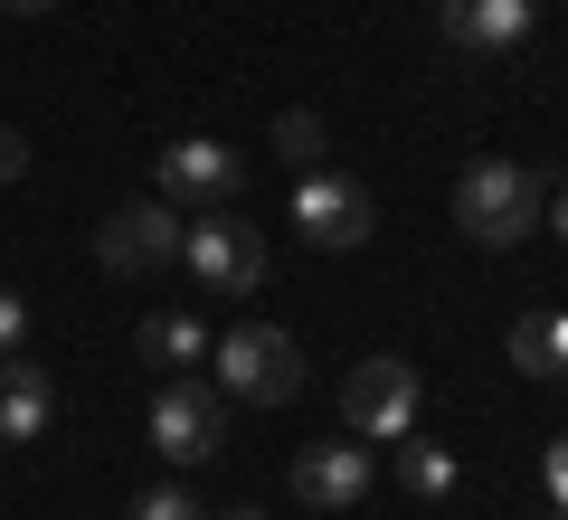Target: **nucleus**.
Returning a JSON list of instances; mask_svg holds the SVG:
<instances>
[{
	"instance_id": "f257e3e1",
	"label": "nucleus",
	"mask_w": 568,
	"mask_h": 520,
	"mask_svg": "<svg viewBox=\"0 0 568 520\" xmlns=\"http://www.w3.org/2000/svg\"><path fill=\"white\" fill-rule=\"evenodd\" d=\"M540 208H549V190L521 161H474L465 181H455V227H465L474 246H521L530 227H540Z\"/></svg>"
},
{
	"instance_id": "f03ea898",
	"label": "nucleus",
	"mask_w": 568,
	"mask_h": 520,
	"mask_svg": "<svg viewBox=\"0 0 568 520\" xmlns=\"http://www.w3.org/2000/svg\"><path fill=\"white\" fill-rule=\"evenodd\" d=\"M209 360H219V398H246V407L304 398V350L275 322H237L227 340H209Z\"/></svg>"
},
{
	"instance_id": "7ed1b4c3",
	"label": "nucleus",
	"mask_w": 568,
	"mask_h": 520,
	"mask_svg": "<svg viewBox=\"0 0 568 520\" xmlns=\"http://www.w3.org/2000/svg\"><path fill=\"white\" fill-rule=\"evenodd\" d=\"M181 265H190L200 294L237 303V294H256V284H265V237L237 218V208H200V218L181 227Z\"/></svg>"
},
{
	"instance_id": "20e7f679",
	"label": "nucleus",
	"mask_w": 568,
	"mask_h": 520,
	"mask_svg": "<svg viewBox=\"0 0 568 520\" xmlns=\"http://www.w3.org/2000/svg\"><path fill=\"white\" fill-rule=\"evenodd\" d=\"M152 445H162L171 463H209L227 445V398L209 379H181V369H171L162 398H152Z\"/></svg>"
},
{
	"instance_id": "39448f33",
	"label": "nucleus",
	"mask_w": 568,
	"mask_h": 520,
	"mask_svg": "<svg viewBox=\"0 0 568 520\" xmlns=\"http://www.w3.org/2000/svg\"><path fill=\"white\" fill-rule=\"evenodd\" d=\"M294 227H304L313 246H332V256H351V246H369V227H379V200H369L361 181H342V171H304V181H294Z\"/></svg>"
},
{
	"instance_id": "423d86ee",
	"label": "nucleus",
	"mask_w": 568,
	"mask_h": 520,
	"mask_svg": "<svg viewBox=\"0 0 568 520\" xmlns=\"http://www.w3.org/2000/svg\"><path fill=\"white\" fill-rule=\"evenodd\" d=\"M171 256H181V208L171 200H133L114 218H95V265L104 275H152Z\"/></svg>"
},
{
	"instance_id": "0eeeda50",
	"label": "nucleus",
	"mask_w": 568,
	"mask_h": 520,
	"mask_svg": "<svg viewBox=\"0 0 568 520\" xmlns=\"http://www.w3.org/2000/svg\"><path fill=\"white\" fill-rule=\"evenodd\" d=\"M342 417H351V436L398 445L407 426H417V369H407V360H361L342 379Z\"/></svg>"
},
{
	"instance_id": "6e6552de",
	"label": "nucleus",
	"mask_w": 568,
	"mask_h": 520,
	"mask_svg": "<svg viewBox=\"0 0 568 520\" xmlns=\"http://www.w3.org/2000/svg\"><path fill=\"white\" fill-rule=\"evenodd\" d=\"M369 473H379V463H369L361 445H304V455H294V501L351 511V501H369Z\"/></svg>"
},
{
	"instance_id": "1a4fd4ad",
	"label": "nucleus",
	"mask_w": 568,
	"mask_h": 520,
	"mask_svg": "<svg viewBox=\"0 0 568 520\" xmlns=\"http://www.w3.org/2000/svg\"><path fill=\"white\" fill-rule=\"evenodd\" d=\"M227 190H237V152L227 142H171L162 152V200L171 208H227Z\"/></svg>"
},
{
	"instance_id": "9d476101",
	"label": "nucleus",
	"mask_w": 568,
	"mask_h": 520,
	"mask_svg": "<svg viewBox=\"0 0 568 520\" xmlns=\"http://www.w3.org/2000/svg\"><path fill=\"white\" fill-rule=\"evenodd\" d=\"M530 20H540V0H436V29L455 48H521Z\"/></svg>"
},
{
	"instance_id": "9b49d317",
	"label": "nucleus",
	"mask_w": 568,
	"mask_h": 520,
	"mask_svg": "<svg viewBox=\"0 0 568 520\" xmlns=\"http://www.w3.org/2000/svg\"><path fill=\"white\" fill-rule=\"evenodd\" d=\"M48 417H58V379L10 350V360H0V445H39Z\"/></svg>"
},
{
	"instance_id": "f8f14e48",
	"label": "nucleus",
	"mask_w": 568,
	"mask_h": 520,
	"mask_svg": "<svg viewBox=\"0 0 568 520\" xmlns=\"http://www.w3.org/2000/svg\"><path fill=\"white\" fill-rule=\"evenodd\" d=\"M511 369L521 379H568V313H521L511 322Z\"/></svg>"
},
{
	"instance_id": "ddd939ff",
	"label": "nucleus",
	"mask_w": 568,
	"mask_h": 520,
	"mask_svg": "<svg viewBox=\"0 0 568 520\" xmlns=\"http://www.w3.org/2000/svg\"><path fill=\"white\" fill-rule=\"evenodd\" d=\"M142 360L152 369H190V360H209V332L190 313H152L142 322Z\"/></svg>"
},
{
	"instance_id": "4468645a",
	"label": "nucleus",
	"mask_w": 568,
	"mask_h": 520,
	"mask_svg": "<svg viewBox=\"0 0 568 520\" xmlns=\"http://www.w3.org/2000/svg\"><path fill=\"white\" fill-rule=\"evenodd\" d=\"M398 482H407V492H426V501L455 492V455H446L436 436H417V426H407V436H398Z\"/></svg>"
},
{
	"instance_id": "2eb2a0df",
	"label": "nucleus",
	"mask_w": 568,
	"mask_h": 520,
	"mask_svg": "<svg viewBox=\"0 0 568 520\" xmlns=\"http://www.w3.org/2000/svg\"><path fill=\"white\" fill-rule=\"evenodd\" d=\"M275 152L294 161V171H313V161L332 152V142H323V114H304V104H294V114H275Z\"/></svg>"
},
{
	"instance_id": "dca6fc26",
	"label": "nucleus",
	"mask_w": 568,
	"mask_h": 520,
	"mask_svg": "<svg viewBox=\"0 0 568 520\" xmlns=\"http://www.w3.org/2000/svg\"><path fill=\"white\" fill-rule=\"evenodd\" d=\"M133 520H209V511H200V501L181 492V482H152V492L133 501Z\"/></svg>"
},
{
	"instance_id": "f3484780",
	"label": "nucleus",
	"mask_w": 568,
	"mask_h": 520,
	"mask_svg": "<svg viewBox=\"0 0 568 520\" xmlns=\"http://www.w3.org/2000/svg\"><path fill=\"white\" fill-rule=\"evenodd\" d=\"M20 332H29V303L10 294V284H0V360H10V350H20Z\"/></svg>"
},
{
	"instance_id": "a211bd4d",
	"label": "nucleus",
	"mask_w": 568,
	"mask_h": 520,
	"mask_svg": "<svg viewBox=\"0 0 568 520\" xmlns=\"http://www.w3.org/2000/svg\"><path fill=\"white\" fill-rule=\"evenodd\" d=\"M540 482H549V501L568 511V436H549V455H540Z\"/></svg>"
},
{
	"instance_id": "6ab92c4d",
	"label": "nucleus",
	"mask_w": 568,
	"mask_h": 520,
	"mask_svg": "<svg viewBox=\"0 0 568 520\" xmlns=\"http://www.w3.org/2000/svg\"><path fill=\"white\" fill-rule=\"evenodd\" d=\"M20 171H29V142L10 133V123H0V181H20Z\"/></svg>"
},
{
	"instance_id": "aec40b11",
	"label": "nucleus",
	"mask_w": 568,
	"mask_h": 520,
	"mask_svg": "<svg viewBox=\"0 0 568 520\" xmlns=\"http://www.w3.org/2000/svg\"><path fill=\"white\" fill-rule=\"evenodd\" d=\"M540 218H549V227H559V237H568V190H559V200H549V208H540Z\"/></svg>"
},
{
	"instance_id": "412c9836",
	"label": "nucleus",
	"mask_w": 568,
	"mask_h": 520,
	"mask_svg": "<svg viewBox=\"0 0 568 520\" xmlns=\"http://www.w3.org/2000/svg\"><path fill=\"white\" fill-rule=\"evenodd\" d=\"M0 10H20V20H39V10H58V0H0Z\"/></svg>"
},
{
	"instance_id": "4be33fe9",
	"label": "nucleus",
	"mask_w": 568,
	"mask_h": 520,
	"mask_svg": "<svg viewBox=\"0 0 568 520\" xmlns=\"http://www.w3.org/2000/svg\"><path fill=\"white\" fill-rule=\"evenodd\" d=\"M219 520H265V511H256V501H237V511H219Z\"/></svg>"
},
{
	"instance_id": "5701e85b",
	"label": "nucleus",
	"mask_w": 568,
	"mask_h": 520,
	"mask_svg": "<svg viewBox=\"0 0 568 520\" xmlns=\"http://www.w3.org/2000/svg\"><path fill=\"white\" fill-rule=\"evenodd\" d=\"M549 520H568V511H549Z\"/></svg>"
}]
</instances>
